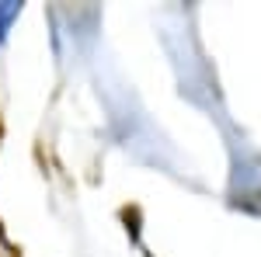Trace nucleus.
<instances>
[{
  "mask_svg": "<svg viewBox=\"0 0 261 257\" xmlns=\"http://www.w3.org/2000/svg\"><path fill=\"white\" fill-rule=\"evenodd\" d=\"M21 14V4H0V39L7 35V24Z\"/></svg>",
  "mask_w": 261,
  "mask_h": 257,
  "instance_id": "obj_1",
  "label": "nucleus"
}]
</instances>
